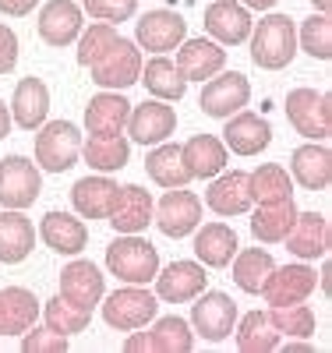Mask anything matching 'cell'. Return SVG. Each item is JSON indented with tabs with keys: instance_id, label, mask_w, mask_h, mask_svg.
Returning <instances> with one entry per match:
<instances>
[{
	"instance_id": "cb8c5ba5",
	"label": "cell",
	"mask_w": 332,
	"mask_h": 353,
	"mask_svg": "<svg viewBox=\"0 0 332 353\" xmlns=\"http://www.w3.org/2000/svg\"><path fill=\"white\" fill-rule=\"evenodd\" d=\"M290 176L293 184H300L304 191H329L332 184V152L325 141H308L297 145L290 156Z\"/></svg>"
},
{
	"instance_id": "5b68a950",
	"label": "cell",
	"mask_w": 332,
	"mask_h": 353,
	"mask_svg": "<svg viewBox=\"0 0 332 353\" xmlns=\"http://www.w3.org/2000/svg\"><path fill=\"white\" fill-rule=\"evenodd\" d=\"M286 121L297 134H304L308 141H329L332 134V99L329 92H315V88L300 85L293 92H286Z\"/></svg>"
},
{
	"instance_id": "d590c367",
	"label": "cell",
	"mask_w": 332,
	"mask_h": 353,
	"mask_svg": "<svg viewBox=\"0 0 332 353\" xmlns=\"http://www.w3.org/2000/svg\"><path fill=\"white\" fill-rule=\"evenodd\" d=\"M233 339H237L240 353H273V350H280L283 336L273 329V321H268L265 311H248L244 318H237Z\"/></svg>"
},
{
	"instance_id": "5bb4252c",
	"label": "cell",
	"mask_w": 332,
	"mask_h": 353,
	"mask_svg": "<svg viewBox=\"0 0 332 353\" xmlns=\"http://www.w3.org/2000/svg\"><path fill=\"white\" fill-rule=\"evenodd\" d=\"M36 28H39V39L46 46H53V50L75 46V39L85 28V11H81V4H75V0H46Z\"/></svg>"
},
{
	"instance_id": "e575fe53",
	"label": "cell",
	"mask_w": 332,
	"mask_h": 353,
	"mask_svg": "<svg viewBox=\"0 0 332 353\" xmlns=\"http://www.w3.org/2000/svg\"><path fill=\"white\" fill-rule=\"evenodd\" d=\"M81 159L96 173H117L131 163V141L124 134H113V138L88 134V141H81Z\"/></svg>"
},
{
	"instance_id": "ffe728a7",
	"label": "cell",
	"mask_w": 332,
	"mask_h": 353,
	"mask_svg": "<svg viewBox=\"0 0 332 353\" xmlns=\"http://www.w3.org/2000/svg\"><path fill=\"white\" fill-rule=\"evenodd\" d=\"M153 209H156L153 191H145L141 184H124L117 191V201H113L106 223L117 233H145L153 226Z\"/></svg>"
},
{
	"instance_id": "836d02e7",
	"label": "cell",
	"mask_w": 332,
	"mask_h": 353,
	"mask_svg": "<svg viewBox=\"0 0 332 353\" xmlns=\"http://www.w3.org/2000/svg\"><path fill=\"white\" fill-rule=\"evenodd\" d=\"M293 219H297L293 198L265 201V205H258V212L251 216V233H255V241H262V244H283V237H286V230L293 226Z\"/></svg>"
},
{
	"instance_id": "60d3db41",
	"label": "cell",
	"mask_w": 332,
	"mask_h": 353,
	"mask_svg": "<svg viewBox=\"0 0 332 353\" xmlns=\"http://www.w3.org/2000/svg\"><path fill=\"white\" fill-rule=\"evenodd\" d=\"M297 50H304L311 61H332V18L311 14L297 25Z\"/></svg>"
},
{
	"instance_id": "d6986e66",
	"label": "cell",
	"mask_w": 332,
	"mask_h": 353,
	"mask_svg": "<svg viewBox=\"0 0 332 353\" xmlns=\"http://www.w3.org/2000/svg\"><path fill=\"white\" fill-rule=\"evenodd\" d=\"M273 141V128H268L265 117L251 113V110H237L233 117H226V128H223V145L226 152L233 156H258L268 149Z\"/></svg>"
},
{
	"instance_id": "74e56055",
	"label": "cell",
	"mask_w": 332,
	"mask_h": 353,
	"mask_svg": "<svg viewBox=\"0 0 332 353\" xmlns=\"http://www.w3.org/2000/svg\"><path fill=\"white\" fill-rule=\"evenodd\" d=\"M248 188H251V198L258 205L283 201V198H293V176L280 163H262L258 170L248 173Z\"/></svg>"
},
{
	"instance_id": "4dcf8cb0",
	"label": "cell",
	"mask_w": 332,
	"mask_h": 353,
	"mask_svg": "<svg viewBox=\"0 0 332 353\" xmlns=\"http://www.w3.org/2000/svg\"><path fill=\"white\" fill-rule=\"evenodd\" d=\"M180 152H184V163L191 170V181H213V176L223 173L226 163H230L226 145L216 134H195L180 145Z\"/></svg>"
},
{
	"instance_id": "ee69618b",
	"label": "cell",
	"mask_w": 332,
	"mask_h": 353,
	"mask_svg": "<svg viewBox=\"0 0 332 353\" xmlns=\"http://www.w3.org/2000/svg\"><path fill=\"white\" fill-rule=\"evenodd\" d=\"M81 11L92 21H110L120 25L138 14V0H81Z\"/></svg>"
},
{
	"instance_id": "681fc988",
	"label": "cell",
	"mask_w": 332,
	"mask_h": 353,
	"mask_svg": "<svg viewBox=\"0 0 332 353\" xmlns=\"http://www.w3.org/2000/svg\"><path fill=\"white\" fill-rule=\"evenodd\" d=\"M240 4H244L248 11H268V8H276L280 0H240Z\"/></svg>"
},
{
	"instance_id": "2e32d148",
	"label": "cell",
	"mask_w": 332,
	"mask_h": 353,
	"mask_svg": "<svg viewBox=\"0 0 332 353\" xmlns=\"http://www.w3.org/2000/svg\"><path fill=\"white\" fill-rule=\"evenodd\" d=\"M57 293L68 297L71 304L85 307V311H96V304L106 293V276L99 272V265H92L88 258H75L71 265H64V272H60V290Z\"/></svg>"
},
{
	"instance_id": "ab89813d",
	"label": "cell",
	"mask_w": 332,
	"mask_h": 353,
	"mask_svg": "<svg viewBox=\"0 0 332 353\" xmlns=\"http://www.w3.org/2000/svg\"><path fill=\"white\" fill-rule=\"evenodd\" d=\"M39 314L46 318V325H50L53 332L68 336V339L78 336V332H85V329H88V321H92V311H85V307L71 304L68 297H60V293H53V297L43 304Z\"/></svg>"
},
{
	"instance_id": "7402d4cb",
	"label": "cell",
	"mask_w": 332,
	"mask_h": 353,
	"mask_svg": "<svg viewBox=\"0 0 332 353\" xmlns=\"http://www.w3.org/2000/svg\"><path fill=\"white\" fill-rule=\"evenodd\" d=\"M177 71L184 74V81H208L213 74H219L226 68V50L216 39H184L177 46L173 57Z\"/></svg>"
},
{
	"instance_id": "6da1fadb",
	"label": "cell",
	"mask_w": 332,
	"mask_h": 353,
	"mask_svg": "<svg viewBox=\"0 0 332 353\" xmlns=\"http://www.w3.org/2000/svg\"><path fill=\"white\" fill-rule=\"evenodd\" d=\"M251 64L262 71H283L297 57V21L290 14H265L251 25Z\"/></svg>"
},
{
	"instance_id": "603a6c76",
	"label": "cell",
	"mask_w": 332,
	"mask_h": 353,
	"mask_svg": "<svg viewBox=\"0 0 332 353\" xmlns=\"http://www.w3.org/2000/svg\"><path fill=\"white\" fill-rule=\"evenodd\" d=\"M286 251L300 261H315V258H325L329 254V219L322 212H297L293 226L286 230V237H283Z\"/></svg>"
},
{
	"instance_id": "b9f144b4",
	"label": "cell",
	"mask_w": 332,
	"mask_h": 353,
	"mask_svg": "<svg viewBox=\"0 0 332 353\" xmlns=\"http://www.w3.org/2000/svg\"><path fill=\"white\" fill-rule=\"evenodd\" d=\"M265 314H268V321H273V329L286 339H311L315 325H318V318L308 307V301L304 304H286V307H268Z\"/></svg>"
},
{
	"instance_id": "484cf974",
	"label": "cell",
	"mask_w": 332,
	"mask_h": 353,
	"mask_svg": "<svg viewBox=\"0 0 332 353\" xmlns=\"http://www.w3.org/2000/svg\"><path fill=\"white\" fill-rule=\"evenodd\" d=\"M11 121L21 128V131H36L46 124L50 117V88L43 78H21L14 85V96H11Z\"/></svg>"
},
{
	"instance_id": "7dc6e473",
	"label": "cell",
	"mask_w": 332,
	"mask_h": 353,
	"mask_svg": "<svg viewBox=\"0 0 332 353\" xmlns=\"http://www.w3.org/2000/svg\"><path fill=\"white\" fill-rule=\"evenodd\" d=\"M36 4H39V0H0V14H8V18H25V14H32Z\"/></svg>"
},
{
	"instance_id": "8992f818",
	"label": "cell",
	"mask_w": 332,
	"mask_h": 353,
	"mask_svg": "<svg viewBox=\"0 0 332 353\" xmlns=\"http://www.w3.org/2000/svg\"><path fill=\"white\" fill-rule=\"evenodd\" d=\"M237 325V301L223 290H202L191 301V329L205 343H223L230 339Z\"/></svg>"
},
{
	"instance_id": "d4e9b609",
	"label": "cell",
	"mask_w": 332,
	"mask_h": 353,
	"mask_svg": "<svg viewBox=\"0 0 332 353\" xmlns=\"http://www.w3.org/2000/svg\"><path fill=\"white\" fill-rule=\"evenodd\" d=\"M36 237H43V244L53 251V254H81L88 248V226L71 216V212H46L39 230H36Z\"/></svg>"
},
{
	"instance_id": "816d5d0a",
	"label": "cell",
	"mask_w": 332,
	"mask_h": 353,
	"mask_svg": "<svg viewBox=\"0 0 332 353\" xmlns=\"http://www.w3.org/2000/svg\"><path fill=\"white\" fill-rule=\"evenodd\" d=\"M311 8H315L318 14H329V11H332V0H311Z\"/></svg>"
},
{
	"instance_id": "30bf717a",
	"label": "cell",
	"mask_w": 332,
	"mask_h": 353,
	"mask_svg": "<svg viewBox=\"0 0 332 353\" xmlns=\"http://www.w3.org/2000/svg\"><path fill=\"white\" fill-rule=\"evenodd\" d=\"M43 191V173L32 159H0V209H28Z\"/></svg>"
},
{
	"instance_id": "9a60e30c",
	"label": "cell",
	"mask_w": 332,
	"mask_h": 353,
	"mask_svg": "<svg viewBox=\"0 0 332 353\" xmlns=\"http://www.w3.org/2000/svg\"><path fill=\"white\" fill-rule=\"evenodd\" d=\"M205 32L208 39H216L219 46H240L251 36V11L240 0H213L205 8Z\"/></svg>"
},
{
	"instance_id": "d6a6232c",
	"label": "cell",
	"mask_w": 332,
	"mask_h": 353,
	"mask_svg": "<svg viewBox=\"0 0 332 353\" xmlns=\"http://www.w3.org/2000/svg\"><path fill=\"white\" fill-rule=\"evenodd\" d=\"M138 81L148 88V96H153V99H163V103H177V99H184V92H188L184 74L177 71V64L170 61L166 53H156L153 61H141Z\"/></svg>"
},
{
	"instance_id": "e0dca14e",
	"label": "cell",
	"mask_w": 332,
	"mask_h": 353,
	"mask_svg": "<svg viewBox=\"0 0 332 353\" xmlns=\"http://www.w3.org/2000/svg\"><path fill=\"white\" fill-rule=\"evenodd\" d=\"M205 205L216 216L230 219V216H248L251 212V188H248V173L244 170H223L213 176V184L205 191Z\"/></svg>"
},
{
	"instance_id": "52a82bcc",
	"label": "cell",
	"mask_w": 332,
	"mask_h": 353,
	"mask_svg": "<svg viewBox=\"0 0 332 353\" xmlns=\"http://www.w3.org/2000/svg\"><path fill=\"white\" fill-rule=\"evenodd\" d=\"M138 74H141V50H138V43H131L124 36L88 68V81L99 85V88H113V92L131 88L138 81Z\"/></svg>"
},
{
	"instance_id": "f907efd6",
	"label": "cell",
	"mask_w": 332,
	"mask_h": 353,
	"mask_svg": "<svg viewBox=\"0 0 332 353\" xmlns=\"http://www.w3.org/2000/svg\"><path fill=\"white\" fill-rule=\"evenodd\" d=\"M286 353H315V346L311 343H297V339H286V346H283Z\"/></svg>"
},
{
	"instance_id": "c3c4849f",
	"label": "cell",
	"mask_w": 332,
	"mask_h": 353,
	"mask_svg": "<svg viewBox=\"0 0 332 353\" xmlns=\"http://www.w3.org/2000/svg\"><path fill=\"white\" fill-rule=\"evenodd\" d=\"M11 128H14V121H11V110L4 106V99H0V141H4V138L11 134Z\"/></svg>"
},
{
	"instance_id": "ac0fdd59",
	"label": "cell",
	"mask_w": 332,
	"mask_h": 353,
	"mask_svg": "<svg viewBox=\"0 0 332 353\" xmlns=\"http://www.w3.org/2000/svg\"><path fill=\"white\" fill-rule=\"evenodd\" d=\"M135 145H159L177 131V110L163 99H145L141 106H131L128 128Z\"/></svg>"
},
{
	"instance_id": "83f0119b",
	"label": "cell",
	"mask_w": 332,
	"mask_h": 353,
	"mask_svg": "<svg viewBox=\"0 0 332 353\" xmlns=\"http://www.w3.org/2000/svg\"><path fill=\"white\" fill-rule=\"evenodd\" d=\"M36 248V226L25 216V209H4L0 212V261L21 265Z\"/></svg>"
},
{
	"instance_id": "9c48e42d",
	"label": "cell",
	"mask_w": 332,
	"mask_h": 353,
	"mask_svg": "<svg viewBox=\"0 0 332 353\" xmlns=\"http://www.w3.org/2000/svg\"><path fill=\"white\" fill-rule=\"evenodd\" d=\"M251 103V81L240 74V71H219L202 85V96L198 106L205 117H216V121H226L237 110H244Z\"/></svg>"
},
{
	"instance_id": "8d00e7d4",
	"label": "cell",
	"mask_w": 332,
	"mask_h": 353,
	"mask_svg": "<svg viewBox=\"0 0 332 353\" xmlns=\"http://www.w3.org/2000/svg\"><path fill=\"white\" fill-rule=\"evenodd\" d=\"M230 265H233V283L240 290H244V293H262L268 272L276 269V258L268 254L265 248H244V251L237 248Z\"/></svg>"
},
{
	"instance_id": "4fadbf2b",
	"label": "cell",
	"mask_w": 332,
	"mask_h": 353,
	"mask_svg": "<svg viewBox=\"0 0 332 353\" xmlns=\"http://www.w3.org/2000/svg\"><path fill=\"white\" fill-rule=\"evenodd\" d=\"M184 39H188V21L177 11L156 8V11H145L135 21V43L148 53H170Z\"/></svg>"
},
{
	"instance_id": "8fae6325",
	"label": "cell",
	"mask_w": 332,
	"mask_h": 353,
	"mask_svg": "<svg viewBox=\"0 0 332 353\" xmlns=\"http://www.w3.org/2000/svg\"><path fill=\"white\" fill-rule=\"evenodd\" d=\"M318 286V276L308 261H297V265H276L268 272L265 286H262V297L268 307H286V304H304Z\"/></svg>"
},
{
	"instance_id": "7a4b0ae2",
	"label": "cell",
	"mask_w": 332,
	"mask_h": 353,
	"mask_svg": "<svg viewBox=\"0 0 332 353\" xmlns=\"http://www.w3.org/2000/svg\"><path fill=\"white\" fill-rule=\"evenodd\" d=\"M106 269L120 283L148 286L159 272V251H156V244H148L141 233H117L106 248Z\"/></svg>"
},
{
	"instance_id": "f546056e",
	"label": "cell",
	"mask_w": 332,
	"mask_h": 353,
	"mask_svg": "<svg viewBox=\"0 0 332 353\" xmlns=\"http://www.w3.org/2000/svg\"><path fill=\"white\" fill-rule=\"evenodd\" d=\"M240 241H237V233L233 226L226 223H198L195 230V258L205 265V269H226V265L233 261Z\"/></svg>"
},
{
	"instance_id": "277c9868",
	"label": "cell",
	"mask_w": 332,
	"mask_h": 353,
	"mask_svg": "<svg viewBox=\"0 0 332 353\" xmlns=\"http://www.w3.org/2000/svg\"><path fill=\"white\" fill-rule=\"evenodd\" d=\"M81 131L71 121H46L36 128V166L46 173H68L81 159Z\"/></svg>"
},
{
	"instance_id": "f1b7e54d",
	"label": "cell",
	"mask_w": 332,
	"mask_h": 353,
	"mask_svg": "<svg viewBox=\"0 0 332 353\" xmlns=\"http://www.w3.org/2000/svg\"><path fill=\"white\" fill-rule=\"evenodd\" d=\"M117 191L120 184L110 181L106 173H96V176H81V181L71 188V205L81 219H106L113 201H117Z\"/></svg>"
},
{
	"instance_id": "3957f363",
	"label": "cell",
	"mask_w": 332,
	"mask_h": 353,
	"mask_svg": "<svg viewBox=\"0 0 332 353\" xmlns=\"http://www.w3.org/2000/svg\"><path fill=\"white\" fill-rule=\"evenodd\" d=\"M99 304H103V321L117 332L145 329L159 314V297L148 286H135V283H124L113 293H103Z\"/></svg>"
},
{
	"instance_id": "7c38bea8",
	"label": "cell",
	"mask_w": 332,
	"mask_h": 353,
	"mask_svg": "<svg viewBox=\"0 0 332 353\" xmlns=\"http://www.w3.org/2000/svg\"><path fill=\"white\" fill-rule=\"evenodd\" d=\"M153 283H156V297L163 304H191L198 293L208 286V272H205L202 261L180 258V261H170L166 269L159 265V272H156Z\"/></svg>"
},
{
	"instance_id": "f6af8a7d",
	"label": "cell",
	"mask_w": 332,
	"mask_h": 353,
	"mask_svg": "<svg viewBox=\"0 0 332 353\" xmlns=\"http://www.w3.org/2000/svg\"><path fill=\"white\" fill-rule=\"evenodd\" d=\"M68 336H60L53 332L50 325H32V329H25L21 332V353H68Z\"/></svg>"
},
{
	"instance_id": "1f68e13d",
	"label": "cell",
	"mask_w": 332,
	"mask_h": 353,
	"mask_svg": "<svg viewBox=\"0 0 332 353\" xmlns=\"http://www.w3.org/2000/svg\"><path fill=\"white\" fill-rule=\"evenodd\" d=\"M145 173L156 188H188L191 184V170L184 163V152L173 141H159L153 145V152L145 156Z\"/></svg>"
},
{
	"instance_id": "ba28073f",
	"label": "cell",
	"mask_w": 332,
	"mask_h": 353,
	"mask_svg": "<svg viewBox=\"0 0 332 353\" xmlns=\"http://www.w3.org/2000/svg\"><path fill=\"white\" fill-rule=\"evenodd\" d=\"M153 223L159 226L163 237L170 241H184L198 230L202 223V198L195 191H184V188H170L153 209Z\"/></svg>"
},
{
	"instance_id": "f35d334b",
	"label": "cell",
	"mask_w": 332,
	"mask_h": 353,
	"mask_svg": "<svg viewBox=\"0 0 332 353\" xmlns=\"http://www.w3.org/2000/svg\"><path fill=\"white\" fill-rule=\"evenodd\" d=\"M148 339H153V350H156V353H191V350H195L191 321L180 318V314L156 318V325L148 329Z\"/></svg>"
},
{
	"instance_id": "4316f807",
	"label": "cell",
	"mask_w": 332,
	"mask_h": 353,
	"mask_svg": "<svg viewBox=\"0 0 332 353\" xmlns=\"http://www.w3.org/2000/svg\"><path fill=\"white\" fill-rule=\"evenodd\" d=\"M43 304L32 290L25 286H4L0 290V336H21L36 325Z\"/></svg>"
},
{
	"instance_id": "7bdbcfd3",
	"label": "cell",
	"mask_w": 332,
	"mask_h": 353,
	"mask_svg": "<svg viewBox=\"0 0 332 353\" xmlns=\"http://www.w3.org/2000/svg\"><path fill=\"white\" fill-rule=\"evenodd\" d=\"M117 39H120V32H117V25H110V21H92L88 28H81V36L75 39V46H78V64H81V68H92Z\"/></svg>"
},
{
	"instance_id": "44dd1931",
	"label": "cell",
	"mask_w": 332,
	"mask_h": 353,
	"mask_svg": "<svg viewBox=\"0 0 332 353\" xmlns=\"http://www.w3.org/2000/svg\"><path fill=\"white\" fill-rule=\"evenodd\" d=\"M128 117H131L128 96L113 92V88H103V92H96L92 99H88V106H85V131L92 134V138L124 134Z\"/></svg>"
},
{
	"instance_id": "bcb514c9",
	"label": "cell",
	"mask_w": 332,
	"mask_h": 353,
	"mask_svg": "<svg viewBox=\"0 0 332 353\" xmlns=\"http://www.w3.org/2000/svg\"><path fill=\"white\" fill-rule=\"evenodd\" d=\"M18 68V36L14 28L0 21V74H11Z\"/></svg>"
}]
</instances>
